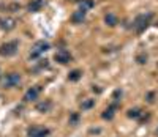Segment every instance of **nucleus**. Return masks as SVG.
I'll list each match as a JSON object with an SVG mask.
<instances>
[{"mask_svg": "<svg viewBox=\"0 0 158 137\" xmlns=\"http://www.w3.org/2000/svg\"><path fill=\"white\" fill-rule=\"evenodd\" d=\"M152 19H153V14H152V13H147V14H139V16H136V19H135V22H133V29H135V32L141 35V33H142V32H144V30H146L147 27L150 25Z\"/></svg>", "mask_w": 158, "mask_h": 137, "instance_id": "obj_1", "label": "nucleus"}, {"mask_svg": "<svg viewBox=\"0 0 158 137\" xmlns=\"http://www.w3.org/2000/svg\"><path fill=\"white\" fill-rule=\"evenodd\" d=\"M18 49H19V41L18 39H13V41H6L0 46V57H13L18 54Z\"/></svg>", "mask_w": 158, "mask_h": 137, "instance_id": "obj_2", "label": "nucleus"}, {"mask_svg": "<svg viewBox=\"0 0 158 137\" xmlns=\"http://www.w3.org/2000/svg\"><path fill=\"white\" fill-rule=\"evenodd\" d=\"M49 49H51V44L48 43V41H44V39L36 41V43L32 46V49H30V58H32V60L40 58V57H41L44 52H48Z\"/></svg>", "mask_w": 158, "mask_h": 137, "instance_id": "obj_3", "label": "nucleus"}, {"mask_svg": "<svg viewBox=\"0 0 158 137\" xmlns=\"http://www.w3.org/2000/svg\"><path fill=\"white\" fill-rule=\"evenodd\" d=\"M21 80H22V77L19 73H8L2 79V85H3V88H15L21 84Z\"/></svg>", "mask_w": 158, "mask_h": 137, "instance_id": "obj_4", "label": "nucleus"}, {"mask_svg": "<svg viewBox=\"0 0 158 137\" xmlns=\"http://www.w3.org/2000/svg\"><path fill=\"white\" fill-rule=\"evenodd\" d=\"M49 134H51V131L46 126L33 125L27 129V137H49Z\"/></svg>", "mask_w": 158, "mask_h": 137, "instance_id": "obj_5", "label": "nucleus"}, {"mask_svg": "<svg viewBox=\"0 0 158 137\" xmlns=\"http://www.w3.org/2000/svg\"><path fill=\"white\" fill-rule=\"evenodd\" d=\"M40 93H41V87H40V85L30 87L27 91H25V95H24V101H25V103L36 101V99H38V96H40Z\"/></svg>", "mask_w": 158, "mask_h": 137, "instance_id": "obj_6", "label": "nucleus"}, {"mask_svg": "<svg viewBox=\"0 0 158 137\" xmlns=\"http://www.w3.org/2000/svg\"><path fill=\"white\" fill-rule=\"evenodd\" d=\"M54 60L60 65H67L71 62V54L68 50H65V49H60L56 52V55H54Z\"/></svg>", "mask_w": 158, "mask_h": 137, "instance_id": "obj_7", "label": "nucleus"}, {"mask_svg": "<svg viewBox=\"0 0 158 137\" xmlns=\"http://www.w3.org/2000/svg\"><path fill=\"white\" fill-rule=\"evenodd\" d=\"M118 106H120V104H118V103H111L106 109H104V111H103V114H101V118L103 120H112L114 118V115H115V111H117V109H118Z\"/></svg>", "mask_w": 158, "mask_h": 137, "instance_id": "obj_8", "label": "nucleus"}, {"mask_svg": "<svg viewBox=\"0 0 158 137\" xmlns=\"http://www.w3.org/2000/svg\"><path fill=\"white\" fill-rule=\"evenodd\" d=\"M15 27H16V21L13 19V18L6 16V18H2V19H0V29H2V30L11 32L13 29H15Z\"/></svg>", "mask_w": 158, "mask_h": 137, "instance_id": "obj_9", "label": "nucleus"}, {"mask_svg": "<svg viewBox=\"0 0 158 137\" xmlns=\"http://www.w3.org/2000/svg\"><path fill=\"white\" fill-rule=\"evenodd\" d=\"M44 5H46V0H32V2L27 5V10L30 13H38V11L43 10Z\"/></svg>", "mask_w": 158, "mask_h": 137, "instance_id": "obj_10", "label": "nucleus"}, {"mask_svg": "<svg viewBox=\"0 0 158 137\" xmlns=\"http://www.w3.org/2000/svg\"><path fill=\"white\" fill-rule=\"evenodd\" d=\"M35 109H36L40 114H46V112H49L51 109H52V101H51V99H44V101H41V103H38V104L35 106Z\"/></svg>", "mask_w": 158, "mask_h": 137, "instance_id": "obj_11", "label": "nucleus"}, {"mask_svg": "<svg viewBox=\"0 0 158 137\" xmlns=\"http://www.w3.org/2000/svg\"><path fill=\"white\" fill-rule=\"evenodd\" d=\"M85 14H87V13H85V11H81V10L74 11L73 14H71V22H74V24H82L84 19H85Z\"/></svg>", "mask_w": 158, "mask_h": 137, "instance_id": "obj_12", "label": "nucleus"}, {"mask_svg": "<svg viewBox=\"0 0 158 137\" xmlns=\"http://www.w3.org/2000/svg\"><path fill=\"white\" fill-rule=\"evenodd\" d=\"M127 115H128V118H133V120H141V117L144 115V112H142V109H139V107H133V109H130V111L127 112Z\"/></svg>", "mask_w": 158, "mask_h": 137, "instance_id": "obj_13", "label": "nucleus"}, {"mask_svg": "<svg viewBox=\"0 0 158 137\" xmlns=\"http://www.w3.org/2000/svg\"><path fill=\"white\" fill-rule=\"evenodd\" d=\"M79 107H81V111H82V112H85V111H90L92 107H95V99H92V98L82 99V103L79 104Z\"/></svg>", "mask_w": 158, "mask_h": 137, "instance_id": "obj_14", "label": "nucleus"}, {"mask_svg": "<svg viewBox=\"0 0 158 137\" xmlns=\"http://www.w3.org/2000/svg\"><path fill=\"white\" fill-rule=\"evenodd\" d=\"M94 0H81V2H79V10L81 11H89L90 8H94Z\"/></svg>", "mask_w": 158, "mask_h": 137, "instance_id": "obj_15", "label": "nucleus"}, {"mask_svg": "<svg viewBox=\"0 0 158 137\" xmlns=\"http://www.w3.org/2000/svg\"><path fill=\"white\" fill-rule=\"evenodd\" d=\"M104 22H106L109 27H114V25H117L118 19H117V16L114 14V13H108V14L104 16Z\"/></svg>", "mask_w": 158, "mask_h": 137, "instance_id": "obj_16", "label": "nucleus"}, {"mask_svg": "<svg viewBox=\"0 0 158 137\" xmlns=\"http://www.w3.org/2000/svg\"><path fill=\"white\" fill-rule=\"evenodd\" d=\"M81 77H82V71H81V70H73V71H70V74H68V80H70V82H77Z\"/></svg>", "mask_w": 158, "mask_h": 137, "instance_id": "obj_17", "label": "nucleus"}, {"mask_svg": "<svg viewBox=\"0 0 158 137\" xmlns=\"http://www.w3.org/2000/svg\"><path fill=\"white\" fill-rule=\"evenodd\" d=\"M122 93H123V91H122L120 88H117V90H115V91L112 93V101H114V103H118V104H120V98H122Z\"/></svg>", "mask_w": 158, "mask_h": 137, "instance_id": "obj_18", "label": "nucleus"}, {"mask_svg": "<svg viewBox=\"0 0 158 137\" xmlns=\"http://www.w3.org/2000/svg\"><path fill=\"white\" fill-rule=\"evenodd\" d=\"M147 54H139V55L136 57V62L139 63V65H144V63H147Z\"/></svg>", "mask_w": 158, "mask_h": 137, "instance_id": "obj_19", "label": "nucleus"}, {"mask_svg": "<svg viewBox=\"0 0 158 137\" xmlns=\"http://www.w3.org/2000/svg\"><path fill=\"white\" fill-rule=\"evenodd\" d=\"M77 123H79V114H71L70 115V125H73V126H76L77 125Z\"/></svg>", "mask_w": 158, "mask_h": 137, "instance_id": "obj_20", "label": "nucleus"}, {"mask_svg": "<svg viewBox=\"0 0 158 137\" xmlns=\"http://www.w3.org/2000/svg\"><path fill=\"white\" fill-rule=\"evenodd\" d=\"M146 99H147V103H153V101H155V93H153V91H149V93L146 95Z\"/></svg>", "mask_w": 158, "mask_h": 137, "instance_id": "obj_21", "label": "nucleus"}, {"mask_svg": "<svg viewBox=\"0 0 158 137\" xmlns=\"http://www.w3.org/2000/svg\"><path fill=\"white\" fill-rule=\"evenodd\" d=\"M155 134H156V135H158V128H156V129H155Z\"/></svg>", "mask_w": 158, "mask_h": 137, "instance_id": "obj_22", "label": "nucleus"}]
</instances>
